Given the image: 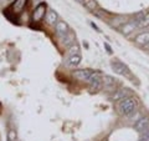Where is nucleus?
Segmentation results:
<instances>
[{
  "instance_id": "1",
  "label": "nucleus",
  "mask_w": 149,
  "mask_h": 141,
  "mask_svg": "<svg viewBox=\"0 0 149 141\" xmlns=\"http://www.w3.org/2000/svg\"><path fill=\"white\" fill-rule=\"evenodd\" d=\"M137 106H138V102H137L136 99L127 96V97L122 99V100H119L117 109H118V112L120 115L129 116L137 110Z\"/></svg>"
},
{
  "instance_id": "2",
  "label": "nucleus",
  "mask_w": 149,
  "mask_h": 141,
  "mask_svg": "<svg viewBox=\"0 0 149 141\" xmlns=\"http://www.w3.org/2000/svg\"><path fill=\"white\" fill-rule=\"evenodd\" d=\"M100 73L93 71V70H88V69H82V70H76L73 71V76L76 78L77 80H81V81H90L93 78H98Z\"/></svg>"
},
{
  "instance_id": "3",
  "label": "nucleus",
  "mask_w": 149,
  "mask_h": 141,
  "mask_svg": "<svg viewBox=\"0 0 149 141\" xmlns=\"http://www.w3.org/2000/svg\"><path fill=\"white\" fill-rule=\"evenodd\" d=\"M111 68L113 69V71L122 76H127L129 75V69L124 63L119 61V60H112L111 61Z\"/></svg>"
},
{
  "instance_id": "4",
  "label": "nucleus",
  "mask_w": 149,
  "mask_h": 141,
  "mask_svg": "<svg viewBox=\"0 0 149 141\" xmlns=\"http://www.w3.org/2000/svg\"><path fill=\"white\" fill-rule=\"evenodd\" d=\"M45 13H46V4H44V3L39 4V5L35 8L34 13H32V20L36 23L42 20V18L45 16Z\"/></svg>"
},
{
  "instance_id": "5",
  "label": "nucleus",
  "mask_w": 149,
  "mask_h": 141,
  "mask_svg": "<svg viewBox=\"0 0 149 141\" xmlns=\"http://www.w3.org/2000/svg\"><path fill=\"white\" fill-rule=\"evenodd\" d=\"M55 30H56V34H57V36H60L62 39V37L67 34V32L70 31L68 29V25L66 24L65 21H61V20H58L57 23H56V25H55Z\"/></svg>"
},
{
  "instance_id": "6",
  "label": "nucleus",
  "mask_w": 149,
  "mask_h": 141,
  "mask_svg": "<svg viewBox=\"0 0 149 141\" xmlns=\"http://www.w3.org/2000/svg\"><path fill=\"white\" fill-rule=\"evenodd\" d=\"M134 129H136L138 133H143V131L149 129V117L144 116V117H141L139 120H137V123L134 124Z\"/></svg>"
},
{
  "instance_id": "7",
  "label": "nucleus",
  "mask_w": 149,
  "mask_h": 141,
  "mask_svg": "<svg viewBox=\"0 0 149 141\" xmlns=\"http://www.w3.org/2000/svg\"><path fill=\"white\" fill-rule=\"evenodd\" d=\"M136 27H138V21L137 20H132V21H129V23H125V24L120 27V31H122V34L124 35H128L130 34Z\"/></svg>"
},
{
  "instance_id": "8",
  "label": "nucleus",
  "mask_w": 149,
  "mask_h": 141,
  "mask_svg": "<svg viewBox=\"0 0 149 141\" xmlns=\"http://www.w3.org/2000/svg\"><path fill=\"white\" fill-rule=\"evenodd\" d=\"M45 20L50 25H56V23L58 21V16H57V14H56L54 10H49L47 14H46Z\"/></svg>"
},
{
  "instance_id": "9",
  "label": "nucleus",
  "mask_w": 149,
  "mask_h": 141,
  "mask_svg": "<svg viewBox=\"0 0 149 141\" xmlns=\"http://www.w3.org/2000/svg\"><path fill=\"white\" fill-rule=\"evenodd\" d=\"M81 63V55L80 54H74V55H70V58L67 60V65L71 68H74L77 65H80Z\"/></svg>"
},
{
  "instance_id": "10",
  "label": "nucleus",
  "mask_w": 149,
  "mask_h": 141,
  "mask_svg": "<svg viewBox=\"0 0 149 141\" xmlns=\"http://www.w3.org/2000/svg\"><path fill=\"white\" fill-rule=\"evenodd\" d=\"M26 1H27V0H15L14 4H13V11L16 13V14L21 13L22 9H24L25 5H26Z\"/></svg>"
},
{
  "instance_id": "11",
  "label": "nucleus",
  "mask_w": 149,
  "mask_h": 141,
  "mask_svg": "<svg viewBox=\"0 0 149 141\" xmlns=\"http://www.w3.org/2000/svg\"><path fill=\"white\" fill-rule=\"evenodd\" d=\"M127 96H128L127 89H120V90H117V91L113 94V96H112V100H113V101H118V100H122V99L127 97Z\"/></svg>"
},
{
  "instance_id": "12",
  "label": "nucleus",
  "mask_w": 149,
  "mask_h": 141,
  "mask_svg": "<svg viewBox=\"0 0 149 141\" xmlns=\"http://www.w3.org/2000/svg\"><path fill=\"white\" fill-rule=\"evenodd\" d=\"M136 43L146 46L149 43V32H142V34L137 35L136 36Z\"/></svg>"
},
{
  "instance_id": "13",
  "label": "nucleus",
  "mask_w": 149,
  "mask_h": 141,
  "mask_svg": "<svg viewBox=\"0 0 149 141\" xmlns=\"http://www.w3.org/2000/svg\"><path fill=\"white\" fill-rule=\"evenodd\" d=\"M62 43H63L65 46H71L72 44H74V35H73V32L68 31L67 34L62 37Z\"/></svg>"
},
{
  "instance_id": "14",
  "label": "nucleus",
  "mask_w": 149,
  "mask_h": 141,
  "mask_svg": "<svg viewBox=\"0 0 149 141\" xmlns=\"http://www.w3.org/2000/svg\"><path fill=\"white\" fill-rule=\"evenodd\" d=\"M83 5H85L88 10H92V11H95L97 6H98V4H97L96 0H83Z\"/></svg>"
},
{
  "instance_id": "15",
  "label": "nucleus",
  "mask_w": 149,
  "mask_h": 141,
  "mask_svg": "<svg viewBox=\"0 0 149 141\" xmlns=\"http://www.w3.org/2000/svg\"><path fill=\"white\" fill-rule=\"evenodd\" d=\"M102 82L104 84V86H114L116 85V79H113L109 75H104L102 78Z\"/></svg>"
},
{
  "instance_id": "16",
  "label": "nucleus",
  "mask_w": 149,
  "mask_h": 141,
  "mask_svg": "<svg viewBox=\"0 0 149 141\" xmlns=\"http://www.w3.org/2000/svg\"><path fill=\"white\" fill-rule=\"evenodd\" d=\"M8 141H17V133L15 129H9L8 131Z\"/></svg>"
},
{
  "instance_id": "17",
  "label": "nucleus",
  "mask_w": 149,
  "mask_h": 141,
  "mask_svg": "<svg viewBox=\"0 0 149 141\" xmlns=\"http://www.w3.org/2000/svg\"><path fill=\"white\" fill-rule=\"evenodd\" d=\"M139 27H146V26H149V13L146 14V16H144L141 21H139L138 24Z\"/></svg>"
},
{
  "instance_id": "18",
  "label": "nucleus",
  "mask_w": 149,
  "mask_h": 141,
  "mask_svg": "<svg viewBox=\"0 0 149 141\" xmlns=\"http://www.w3.org/2000/svg\"><path fill=\"white\" fill-rule=\"evenodd\" d=\"M70 55H74V54H80V46L77 44H72L70 46V50H68Z\"/></svg>"
},
{
  "instance_id": "19",
  "label": "nucleus",
  "mask_w": 149,
  "mask_h": 141,
  "mask_svg": "<svg viewBox=\"0 0 149 141\" xmlns=\"http://www.w3.org/2000/svg\"><path fill=\"white\" fill-rule=\"evenodd\" d=\"M146 48H147V49H149V43H148V44L146 45Z\"/></svg>"
},
{
  "instance_id": "20",
  "label": "nucleus",
  "mask_w": 149,
  "mask_h": 141,
  "mask_svg": "<svg viewBox=\"0 0 149 141\" xmlns=\"http://www.w3.org/2000/svg\"><path fill=\"white\" fill-rule=\"evenodd\" d=\"M77 1H78V3H83V0H77Z\"/></svg>"
},
{
  "instance_id": "21",
  "label": "nucleus",
  "mask_w": 149,
  "mask_h": 141,
  "mask_svg": "<svg viewBox=\"0 0 149 141\" xmlns=\"http://www.w3.org/2000/svg\"><path fill=\"white\" fill-rule=\"evenodd\" d=\"M141 141H147V140H144V139H142V140H141Z\"/></svg>"
},
{
  "instance_id": "22",
  "label": "nucleus",
  "mask_w": 149,
  "mask_h": 141,
  "mask_svg": "<svg viewBox=\"0 0 149 141\" xmlns=\"http://www.w3.org/2000/svg\"><path fill=\"white\" fill-rule=\"evenodd\" d=\"M1 1H4V0H0V3H1Z\"/></svg>"
}]
</instances>
